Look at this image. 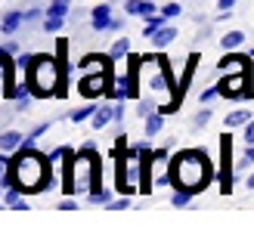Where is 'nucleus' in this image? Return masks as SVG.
I'll use <instances>...</instances> for the list:
<instances>
[{
  "label": "nucleus",
  "instance_id": "nucleus-1",
  "mask_svg": "<svg viewBox=\"0 0 254 232\" xmlns=\"http://www.w3.org/2000/svg\"><path fill=\"white\" fill-rule=\"evenodd\" d=\"M6 186L22 189L25 195H37V192L53 189V161H50V155L41 152V149H34V146L16 149L12 158H9Z\"/></svg>",
  "mask_w": 254,
  "mask_h": 232
},
{
  "label": "nucleus",
  "instance_id": "nucleus-2",
  "mask_svg": "<svg viewBox=\"0 0 254 232\" xmlns=\"http://www.w3.org/2000/svg\"><path fill=\"white\" fill-rule=\"evenodd\" d=\"M103 189V161H99L96 143H84L78 152H71L62 161V192L65 195H81V192Z\"/></svg>",
  "mask_w": 254,
  "mask_h": 232
},
{
  "label": "nucleus",
  "instance_id": "nucleus-3",
  "mask_svg": "<svg viewBox=\"0 0 254 232\" xmlns=\"http://www.w3.org/2000/svg\"><path fill=\"white\" fill-rule=\"evenodd\" d=\"M171 189H186L192 195H201L214 179V164L205 149H183L171 158Z\"/></svg>",
  "mask_w": 254,
  "mask_h": 232
},
{
  "label": "nucleus",
  "instance_id": "nucleus-4",
  "mask_svg": "<svg viewBox=\"0 0 254 232\" xmlns=\"http://www.w3.org/2000/svg\"><path fill=\"white\" fill-rule=\"evenodd\" d=\"M65 71L68 65L62 59L50 53H34L28 71H25V81L31 84L37 99H56V96H65Z\"/></svg>",
  "mask_w": 254,
  "mask_h": 232
},
{
  "label": "nucleus",
  "instance_id": "nucleus-5",
  "mask_svg": "<svg viewBox=\"0 0 254 232\" xmlns=\"http://www.w3.org/2000/svg\"><path fill=\"white\" fill-rule=\"evenodd\" d=\"M139 84L149 90V96L152 93H161L164 102H168V99L180 102V81L174 77L171 62L164 59L161 53H152L146 59H139Z\"/></svg>",
  "mask_w": 254,
  "mask_h": 232
},
{
  "label": "nucleus",
  "instance_id": "nucleus-6",
  "mask_svg": "<svg viewBox=\"0 0 254 232\" xmlns=\"http://www.w3.org/2000/svg\"><path fill=\"white\" fill-rule=\"evenodd\" d=\"M112 87H115V74H112V68H90L78 81V96L81 99H109Z\"/></svg>",
  "mask_w": 254,
  "mask_h": 232
},
{
  "label": "nucleus",
  "instance_id": "nucleus-7",
  "mask_svg": "<svg viewBox=\"0 0 254 232\" xmlns=\"http://www.w3.org/2000/svg\"><path fill=\"white\" fill-rule=\"evenodd\" d=\"M233 149V139L230 136H220V155H223V158H220V189L223 192H233V161H230V152Z\"/></svg>",
  "mask_w": 254,
  "mask_h": 232
},
{
  "label": "nucleus",
  "instance_id": "nucleus-8",
  "mask_svg": "<svg viewBox=\"0 0 254 232\" xmlns=\"http://www.w3.org/2000/svg\"><path fill=\"white\" fill-rule=\"evenodd\" d=\"M217 71L220 74H251V56H242V53L230 50V56H223L217 62Z\"/></svg>",
  "mask_w": 254,
  "mask_h": 232
},
{
  "label": "nucleus",
  "instance_id": "nucleus-9",
  "mask_svg": "<svg viewBox=\"0 0 254 232\" xmlns=\"http://www.w3.org/2000/svg\"><path fill=\"white\" fill-rule=\"evenodd\" d=\"M112 22H115V16H112V3H99V6L90 9V28L93 31H99V34L109 31Z\"/></svg>",
  "mask_w": 254,
  "mask_h": 232
},
{
  "label": "nucleus",
  "instance_id": "nucleus-10",
  "mask_svg": "<svg viewBox=\"0 0 254 232\" xmlns=\"http://www.w3.org/2000/svg\"><path fill=\"white\" fill-rule=\"evenodd\" d=\"M9 99H12V109L22 115V112H28V109H31V99H37V96H34L31 84H28V81H22V84H16V90H12V96H9Z\"/></svg>",
  "mask_w": 254,
  "mask_h": 232
},
{
  "label": "nucleus",
  "instance_id": "nucleus-11",
  "mask_svg": "<svg viewBox=\"0 0 254 232\" xmlns=\"http://www.w3.org/2000/svg\"><path fill=\"white\" fill-rule=\"evenodd\" d=\"M124 12H127V16L149 19V16L158 12V6H155V0H124Z\"/></svg>",
  "mask_w": 254,
  "mask_h": 232
},
{
  "label": "nucleus",
  "instance_id": "nucleus-12",
  "mask_svg": "<svg viewBox=\"0 0 254 232\" xmlns=\"http://www.w3.org/2000/svg\"><path fill=\"white\" fill-rule=\"evenodd\" d=\"M22 25H25V9H9V12H3V19H0V34L12 37Z\"/></svg>",
  "mask_w": 254,
  "mask_h": 232
},
{
  "label": "nucleus",
  "instance_id": "nucleus-13",
  "mask_svg": "<svg viewBox=\"0 0 254 232\" xmlns=\"http://www.w3.org/2000/svg\"><path fill=\"white\" fill-rule=\"evenodd\" d=\"M115 121V106H112V99L109 102H103L96 112H93V118H90V127L93 130H106V127Z\"/></svg>",
  "mask_w": 254,
  "mask_h": 232
},
{
  "label": "nucleus",
  "instance_id": "nucleus-14",
  "mask_svg": "<svg viewBox=\"0 0 254 232\" xmlns=\"http://www.w3.org/2000/svg\"><path fill=\"white\" fill-rule=\"evenodd\" d=\"M22 143H25V133H22V130H12V127L0 130V152L12 155L16 149H22Z\"/></svg>",
  "mask_w": 254,
  "mask_h": 232
},
{
  "label": "nucleus",
  "instance_id": "nucleus-15",
  "mask_svg": "<svg viewBox=\"0 0 254 232\" xmlns=\"http://www.w3.org/2000/svg\"><path fill=\"white\" fill-rule=\"evenodd\" d=\"M177 34H180V31H177L174 25H168V22H164L161 28H158L155 34L149 37V41H152V47H155V50H164V47H171V44L177 41Z\"/></svg>",
  "mask_w": 254,
  "mask_h": 232
},
{
  "label": "nucleus",
  "instance_id": "nucleus-16",
  "mask_svg": "<svg viewBox=\"0 0 254 232\" xmlns=\"http://www.w3.org/2000/svg\"><path fill=\"white\" fill-rule=\"evenodd\" d=\"M164 118H168V115H164L161 109H155V112H152V115H146V118H143V133L146 136H158L161 130H164Z\"/></svg>",
  "mask_w": 254,
  "mask_h": 232
},
{
  "label": "nucleus",
  "instance_id": "nucleus-17",
  "mask_svg": "<svg viewBox=\"0 0 254 232\" xmlns=\"http://www.w3.org/2000/svg\"><path fill=\"white\" fill-rule=\"evenodd\" d=\"M251 118H254L251 109H236V112H230V115L223 118V127H226V130H239V127H245Z\"/></svg>",
  "mask_w": 254,
  "mask_h": 232
},
{
  "label": "nucleus",
  "instance_id": "nucleus-18",
  "mask_svg": "<svg viewBox=\"0 0 254 232\" xmlns=\"http://www.w3.org/2000/svg\"><path fill=\"white\" fill-rule=\"evenodd\" d=\"M3 204H6V208H12V211H28V204H25V192L16 189V186H6Z\"/></svg>",
  "mask_w": 254,
  "mask_h": 232
},
{
  "label": "nucleus",
  "instance_id": "nucleus-19",
  "mask_svg": "<svg viewBox=\"0 0 254 232\" xmlns=\"http://www.w3.org/2000/svg\"><path fill=\"white\" fill-rule=\"evenodd\" d=\"M93 102H96V99H87V102H84V106H78V109H74V112L68 115V121H71V124H81V121H90V118H93V112L99 109V106H93Z\"/></svg>",
  "mask_w": 254,
  "mask_h": 232
},
{
  "label": "nucleus",
  "instance_id": "nucleus-20",
  "mask_svg": "<svg viewBox=\"0 0 254 232\" xmlns=\"http://www.w3.org/2000/svg\"><path fill=\"white\" fill-rule=\"evenodd\" d=\"M127 53H130V37H118L115 44L109 47V56H112V62H121V59H127Z\"/></svg>",
  "mask_w": 254,
  "mask_h": 232
},
{
  "label": "nucleus",
  "instance_id": "nucleus-21",
  "mask_svg": "<svg viewBox=\"0 0 254 232\" xmlns=\"http://www.w3.org/2000/svg\"><path fill=\"white\" fill-rule=\"evenodd\" d=\"M47 130H53V121H44V124L31 127V130L25 133V143H22V146H34V143H37V139H41V136H44Z\"/></svg>",
  "mask_w": 254,
  "mask_h": 232
},
{
  "label": "nucleus",
  "instance_id": "nucleus-22",
  "mask_svg": "<svg viewBox=\"0 0 254 232\" xmlns=\"http://www.w3.org/2000/svg\"><path fill=\"white\" fill-rule=\"evenodd\" d=\"M245 44V31H226L220 37V47L223 50H236V47H242Z\"/></svg>",
  "mask_w": 254,
  "mask_h": 232
},
{
  "label": "nucleus",
  "instance_id": "nucleus-23",
  "mask_svg": "<svg viewBox=\"0 0 254 232\" xmlns=\"http://www.w3.org/2000/svg\"><path fill=\"white\" fill-rule=\"evenodd\" d=\"M164 22H168V16H164V12H155V16H149V19H146V25H143V37H152V34H155Z\"/></svg>",
  "mask_w": 254,
  "mask_h": 232
},
{
  "label": "nucleus",
  "instance_id": "nucleus-24",
  "mask_svg": "<svg viewBox=\"0 0 254 232\" xmlns=\"http://www.w3.org/2000/svg\"><path fill=\"white\" fill-rule=\"evenodd\" d=\"M62 25H65V16H50V12H44V25H41V28H44L47 34L62 31Z\"/></svg>",
  "mask_w": 254,
  "mask_h": 232
},
{
  "label": "nucleus",
  "instance_id": "nucleus-25",
  "mask_svg": "<svg viewBox=\"0 0 254 232\" xmlns=\"http://www.w3.org/2000/svg\"><path fill=\"white\" fill-rule=\"evenodd\" d=\"M47 12H50V16H68V12H71V0H50Z\"/></svg>",
  "mask_w": 254,
  "mask_h": 232
},
{
  "label": "nucleus",
  "instance_id": "nucleus-26",
  "mask_svg": "<svg viewBox=\"0 0 254 232\" xmlns=\"http://www.w3.org/2000/svg\"><path fill=\"white\" fill-rule=\"evenodd\" d=\"M192 198H195L192 192H186V189H174L171 204H174V208H189V201H192Z\"/></svg>",
  "mask_w": 254,
  "mask_h": 232
},
{
  "label": "nucleus",
  "instance_id": "nucleus-27",
  "mask_svg": "<svg viewBox=\"0 0 254 232\" xmlns=\"http://www.w3.org/2000/svg\"><path fill=\"white\" fill-rule=\"evenodd\" d=\"M71 152H74V149H68V146H56L53 152H47V155H50V161H53V167H56V164H62V161H65Z\"/></svg>",
  "mask_w": 254,
  "mask_h": 232
},
{
  "label": "nucleus",
  "instance_id": "nucleus-28",
  "mask_svg": "<svg viewBox=\"0 0 254 232\" xmlns=\"http://www.w3.org/2000/svg\"><path fill=\"white\" fill-rule=\"evenodd\" d=\"M112 201V189H96L90 192V204H109Z\"/></svg>",
  "mask_w": 254,
  "mask_h": 232
},
{
  "label": "nucleus",
  "instance_id": "nucleus-29",
  "mask_svg": "<svg viewBox=\"0 0 254 232\" xmlns=\"http://www.w3.org/2000/svg\"><path fill=\"white\" fill-rule=\"evenodd\" d=\"M152 112H155V102H152V96H149V99L143 96V99L136 102V115H139V118H146V115H152Z\"/></svg>",
  "mask_w": 254,
  "mask_h": 232
},
{
  "label": "nucleus",
  "instance_id": "nucleus-30",
  "mask_svg": "<svg viewBox=\"0 0 254 232\" xmlns=\"http://www.w3.org/2000/svg\"><path fill=\"white\" fill-rule=\"evenodd\" d=\"M208 121H211V109H198L192 115V127H208Z\"/></svg>",
  "mask_w": 254,
  "mask_h": 232
},
{
  "label": "nucleus",
  "instance_id": "nucleus-31",
  "mask_svg": "<svg viewBox=\"0 0 254 232\" xmlns=\"http://www.w3.org/2000/svg\"><path fill=\"white\" fill-rule=\"evenodd\" d=\"M106 208H109V211H127V208H130V195H121L118 201H109Z\"/></svg>",
  "mask_w": 254,
  "mask_h": 232
},
{
  "label": "nucleus",
  "instance_id": "nucleus-32",
  "mask_svg": "<svg viewBox=\"0 0 254 232\" xmlns=\"http://www.w3.org/2000/svg\"><path fill=\"white\" fill-rule=\"evenodd\" d=\"M161 12H164L168 19H177V16L183 12V6H180V3H174V0H171V3H164V6H161Z\"/></svg>",
  "mask_w": 254,
  "mask_h": 232
},
{
  "label": "nucleus",
  "instance_id": "nucleus-33",
  "mask_svg": "<svg viewBox=\"0 0 254 232\" xmlns=\"http://www.w3.org/2000/svg\"><path fill=\"white\" fill-rule=\"evenodd\" d=\"M242 143H245V146H254V118L242 127Z\"/></svg>",
  "mask_w": 254,
  "mask_h": 232
},
{
  "label": "nucleus",
  "instance_id": "nucleus-34",
  "mask_svg": "<svg viewBox=\"0 0 254 232\" xmlns=\"http://www.w3.org/2000/svg\"><path fill=\"white\" fill-rule=\"evenodd\" d=\"M6 174H9V158L6 152H0V186H6Z\"/></svg>",
  "mask_w": 254,
  "mask_h": 232
},
{
  "label": "nucleus",
  "instance_id": "nucleus-35",
  "mask_svg": "<svg viewBox=\"0 0 254 232\" xmlns=\"http://www.w3.org/2000/svg\"><path fill=\"white\" fill-rule=\"evenodd\" d=\"M217 96H220V93H217V84H214V87H208L205 93L198 96V106H208V102H211V99H217Z\"/></svg>",
  "mask_w": 254,
  "mask_h": 232
},
{
  "label": "nucleus",
  "instance_id": "nucleus-36",
  "mask_svg": "<svg viewBox=\"0 0 254 232\" xmlns=\"http://www.w3.org/2000/svg\"><path fill=\"white\" fill-rule=\"evenodd\" d=\"M16 115H19L16 109H6V106H0V127H6L12 118H16Z\"/></svg>",
  "mask_w": 254,
  "mask_h": 232
},
{
  "label": "nucleus",
  "instance_id": "nucleus-37",
  "mask_svg": "<svg viewBox=\"0 0 254 232\" xmlns=\"http://www.w3.org/2000/svg\"><path fill=\"white\" fill-rule=\"evenodd\" d=\"M239 167H254V146H245V155L239 158Z\"/></svg>",
  "mask_w": 254,
  "mask_h": 232
},
{
  "label": "nucleus",
  "instance_id": "nucleus-38",
  "mask_svg": "<svg viewBox=\"0 0 254 232\" xmlns=\"http://www.w3.org/2000/svg\"><path fill=\"white\" fill-rule=\"evenodd\" d=\"M34 19H41V6H28V9H25V22H34Z\"/></svg>",
  "mask_w": 254,
  "mask_h": 232
},
{
  "label": "nucleus",
  "instance_id": "nucleus-39",
  "mask_svg": "<svg viewBox=\"0 0 254 232\" xmlns=\"http://www.w3.org/2000/svg\"><path fill=\"white\" fill-rule=\"evenodd\" d=\"M236 3H239V0H217V6H220V9H233Z\"/></svg>",
  "mask_w": 254,
  "mask_h": 232
},
{
  "label": "nucleus",
  "instance_id": "nucleus-40",
  "mask_svg": "<svg viewBox=\"0 0 254 232\" xmlns=\"http://www.w3.org/2000/svg\"><path fill=\"white\" fill-rule=\"evenodd\" d=\"M245 189H248V192H254V171H251V174H248V179H245Z\"/></svg>",
  "mask_w": 254,
  "mask_h": 232
},
{
  "label": "nucleus",
  "instance_id": "nucleus-41",
  "mask_svg": "<svg viewBox=\"0 0 254 232\" xmlns=\"http://www.w3.org/2000/svg\"><path fill=\"white\" fill-rule=\"evenodd\" d=\"M0 208H3V192H0Z\"/></svg>",
  "mask_w": 254,
  "mask_h": 232
}]
</instances>
